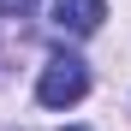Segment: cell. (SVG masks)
Masks as SVG:
<instances>
[{"mask_svg":"<svg viewBox=\"0 0 131 131\" xmlns=\"http://www.w3.org/2000/svg\"><path fill=\"white\" fill-rule=\"evenodd\" d=\"M101 18H107L101 0H54V24H60L66 36H95Z\"/></svg>","mask_w":131,"mask_h":131,"instance_id":"2","label":"cell"},{"mask_svg":"<svg viewBox=\"0 0 131 131\" xmlns=\"http://www.w3.org/2000/svg\"><path fill=\"white\" fill-rule=\"evenodd\" d=\"M83 95H90V66L78 54H54L42 66V78H36V101L42 107H78Z\"/></svg>","mask_w":131,"mask_h":131,"instance_id":"1","label":"cell"},{"mask_svg":"<svg viewBox=\"0 0 131 131\" xmlns=\"http://www.w3.org/2000/svg\"><path fill=\"white\" fill-rule=\"evenodd\" d=\"M30 6H36V0H0V18H24Z\"/></svg>","mask_w":131,"mask_h":131,"instance_id":"3","label":"cell"}]
</instances>
